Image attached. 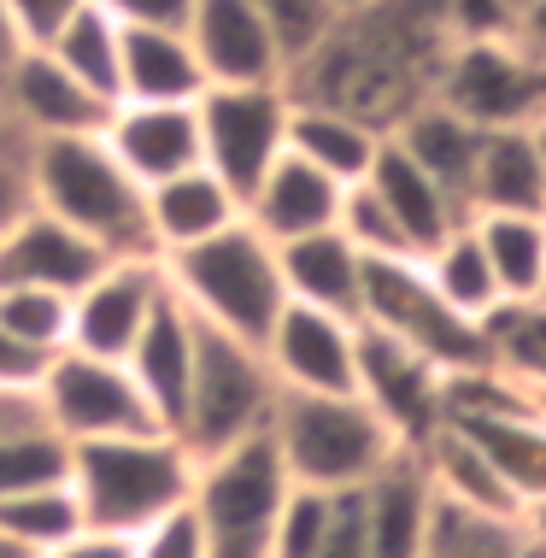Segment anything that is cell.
I'll return each mask as SVG.
<instances>
[{"instance_id":"1","label":"cell","mask_w":546,"mask_h":558,"mask_svg":"<svg viewBox=\"0 0 546 558\" xmlns=\"http://www.w3.org/2000/svg\"><path fill=\"white\" fill-rule=\"evenodd\" d=\"M447 48L441 0H364L329 24V36L282 83L294 100L353 112L388 135L417 100L435 95Z\"/></svg>"},{"instance_id":"2","label":"cell","mask_w":546,"mask_h":558,"mask_svg":"<svg viewBox=\"0 0 546 558\" xmlns=\"http://www.w3.org/2000/svg\"><path fill=\"white\" fill-rule=\"evenodd\" d=\"M194 471H201V459L171 429H147V435H112V441L71 447L65 476H71V494H77L88 530L135 541L142 530H154L159 518L189 506Z\"/></svg>"},{"instance_id":"3","label":"cell","mask_w":546,"mask_h":558,"mask_svg":"<svg viewBox=\"0 0 546 558\" xmlns=\"http://www.w3.org/2000/svg\"><path fill=\"white\" fill-rule=\"evenodd\" d=\"M29 201L48 218L71 223L77 235H88L106 259L154 253L142 183L112 159V147L100 142V130L29 142Z\"/></svg>"},{"instance_id":"4","label":"cell","mask_w":546,"mask_h":558,"mask_svg":"<svg viewBox=\"0 0 546 558\" xmlns=\"http://www.w3.org/2000/svg\"><path fill=\"white\" fill-rule=\"evenodd\" d=\"M165 289H171L182 306H189L194 324L223 329L235 341H265V329L277 324V312L288 306L282 294V270H277V241H265L247 223H230V230L194 241L182 253H165Z\"/></svg>"},{"instance_id":"5","label":"cell","mask_w":546,"mask_h":558,"mask_svg":"<svg viewBox=\"0 0 546 558\" xmlns=\"http://www.w3.org/2000/svg\"><path fill=\"white\" fill-rule=\"evenodd\" d=\"M265 435L277 447L288 482L324 494L364 488L400 452L388 424L359 395H282Z\"/></svg>"},{"instance_id":"6","label":"cell","mask_w":546,"mask_h":558,"mask_svg":"<svg viewBox=\"0 0 546 558\" xmlns=\"http://www.w3.org/2000/svg\"><path fill=\"white\" fill-rule=\"evenodd\" d=\"M282 388L270 376L265 353L253 341H235L223 329H194V383H189V405L177 417V441L194 459H211L223 447H241L253 435L270 429Z\"/></svg>"},{"instance_id":"7","label":"cell","mask_w":546,"mask_h":558,"mask_svg":"<svg viewBox=\"0 0 546 558\" xmlns=\"http://www.w3.org/2000/svg\"><path fill=\"white\" fill-rule=\"evenodd\" d=\"M288 500V471L270 435L223 447L194 471L189 511L206 535V558H270V530Z\"/></svg>"},{"instance_id":"8","label":"cell","mask_w":546,"mask_h":558,"mask_svg":"<svg viewBox=\"0 0 546 558\" xmlns=\"http://www.w3.org/2000/svg\"><path fill=\"white\" fill-rule=\"evenodd\" d=\"M359 324L388 329L405 347H417L423 359H435L441 371H470L488 365V341L482 324L452 312L435 282L423 277V259L412 253H383V259H364V294H359Z\"/></svg>"},{"instance_id":"9","label":"cell","mask_w":546,"mask_h":558,"mask_svg":"<svg viewBox=\"0 0 546 558\" xmlns=\"http://www.w3.org/2000/svg\"><path fill=\"white\" fill-rule=\"evenodd\" d=\"M288 83H235L206 88L194 100L201 118V165L247 206L259 177L288 154Z\"/></svg>"},{"instance_id":"10","label":"cell","mask_w":546,"mask_h":558,"mask_svg":"<svg viewBox=\"0 0 546 558\" xmlns=\"http://www.w3.org/2000/svg\"><path fill=\"white\" fill-rule=\"evenodd\" d=\"M36 405H41V424L65 447L165 429L154 417V405H147V395L135 388L124 359H95V353H77V347H65L48 365V376L36 388Z\"/></svg>"},{"instance_id":"11","label":"cell","mask_w":546,"mask_h":558,"mask_svg":"<svg viewBox=\"0 0 546 558\" xmlns=\"http://www.w3.org/2000/svg\"><path fill=\"white\" fill-rule=\"evenodd\" d=\"M435 100L476 130H518L546 112V71L518 41H452Z\"/></svg>"},{"instance_id":"12","label":"cell","mask_w":546,"mask_h":558,"mask_svg":"<svg viewBox=\"0 0 546 558\" xmlns=\"http://www.w3.org/2000/svg\"><path fill=\"white\" fill-rule=\"evenodd\" d=\"M441 383L447 371L435 359H423L417 347H405L388 329L359 324V365H353V395L388 424V435L405 452H417L441 429Z\"/></svg>"},{"instance_id":"13","label":"cell","mask_w":546,"mask_h":558,"mask_svg":"<svg viewBox=\"0 0 546 558\" xmlns=\"http://www.w3.org/2000/svg\"><path fill=\"white\" fill-rule=\"evenodd\" d=\"M165 300V265L159 253H130V259H106L95 277L71 294V341L77 353L95 359H130L142 324L154 318Z\"/></svg>"},{"instance_id":"14","label":"cell","mask_w":546,"mask_h":558,"mask_svg":"<svg viewBox=\"0 0 546 558\" xmlns=\"http://www.w3.org/2000/svg\"><path fill=\"white\" fill-rule=\"evenodd\" d=\"M282 395H353L359 365V318H336L317 306H288L259 341Z\"/></svg>"},{"instance_id":"15","label":"cell","mask_w":546,"mask_h":558,"mask_svg":"<svg viewBox=\"0 0 546 558\" xmlns=\"http://www.w3.org/2000/svg\"><path fill=\"white\" fill-rule=\"evenodd\" d=\"M0 107H7V118L29 142H48V135H95L106 124V112H112L48 48H24L0 71Z\"/></svg>"},{"instance_id":"16","label":"cell","mask_w":546,"mask_h":558,"mask_svg":"<svg viewBox=\"0 0 546 558\" xmlns=\"http://www.w3.org/2000/svg\"><path fill=\"white\" fill-rule=\"evenodd\" d=\"M189 41L201 59L211 88H235V83H282V53L270 41V29L259 19L253 0H194L189 12Z\"/></svg>"},{"instance_id":"17","label":"cell","mask_w":546,"mask_h":558,"mask_svg":"<svg viewBox=\"0 0 546 558\" xmlns=\"http://www.w3.org/2000/svg\"><path fill=\"white\" fill-rule=\"evenodd\" d=\"M100 142L142 189L201 165V118L194 107H154V100H112Z\"/></svg>"},{"instance_id":"18","label":"cell","mask_w":546,"mask_h":558,"mask_svg":"<svg viewBox=\"0 0 546 558\" xmlns=\"http://www.w3.org/2000/svg\"><path fill=\"white\" fill-rule=\"evenodd\" d=\"M364 547L371 558H423V530H429L435 482L423 471V452H393L364 488H353Z\"/></svg>"},{"instance_id":"19","label":"cell","mask_w":546,"mask_h":558,"mask_svg":"<svg viewBox=\"0 0 546 558\" xmlns=\"http://www.w3.org/2000/svg\"><path fill=\"white\" fill-rule=\"evenodd\" d=\"M364 189L383 201V213L393 218V230H400V241H405V253H412V259L435 253L452 230H464V223H470V206L459 201V194H447L429 171H423V165L405 159L388 135H383V154H376Z\"/></svg>"},{"instance_id":"20","label":"cell","mask_w":546,"mask_h":558,"mask_svg":"<svg viewBox=\"0 0 546 558\" xmlns=\"http://www.w3.org/2000/svg\"><path fill=\"white\" fill-rule=\"evenodd\" d=\"M106 265V253L88 235H77L71 223L48 218L41 206L12 223L0 235V282H24V289H53V294H77L88 277Z\"/></svg>"},{"instance_id":"21","label":"cell","mask_w":546,"mask_h":558,"mask_svg":"<svg viewBox=\"0 0 546 558\" xmlns=\"http://www.w3.org/2000/svg\"><path fill=\"white\" fill-rule=\"evenodd\" d=\"M341 201L347 189L336 177H324L317 165H306L300 154H282L270 171L259 177V189L247 194V223L259 230L265 241H300V235H317V230H336L341 223Z\"/></svg>"},{"instance_id":"22","label":"cell","mask_w":546,"mask_h":558,"mask_svg":"<svg viewBox=\"0 0 546 558\" xmlns=\"http://www.w3.org/2000/svg\"><path fill=\"white\" fill-rule=\"evenodd\" d=\"M194 324L189 318V306L165 289V300L154 306V318L142 324V336H135L130 347V376H135V388L147 395V405H154V417L165 429H177V417H182V405H189V383H194Z\"/></svg>"},{"instance_id":"23","label":"cell","mask_w":546,"mask_h":558,"mask_svg":"<svg viewBox=\"0 0 546 558\" xmlns=\"http://www.w3.org/2000/svg\"><path fill=\"white\" fill-rule=\"evenodd\" d=\"M282 270V294L294 306H317L336 318H359V294H364V253L341 230H317L300 241L277 247Z\"/></svg>"},{"instance_id":"24","label":"cell","mask_w":546,"mask_h":558,"mask_svg":"<svg viewBox=\"0 0 546 558\" xmlns=\"http://www.w3.org/2000/svg\"><path fill=\"white\" fill-rule=\"evenodd\" d=\"M142 201H147V235H154L159 259L165 253L194 247V241H206L218 230H230V223H241V201L206 171V165H189V171L142 189Z\"/></svg>"},{"instance_id":"25","label":"cell","mask_w":546,"mask_h":558,"mask_svg":"<svg viewBox=\"0 0 546 558\" xmlns=\"http://www.w3.org/2000/svg\"><path fill=\"white\" fill-rule=\"evenodd\" d=\"M206 71L194 59L189 29H124L118 48V100H154V107H194L206 95Z\"/></svg>"},{"instance_id":"26","label":"cell","mask_w":546,"mask_h":558,"mask_svg":"<svg viewBox=\"0 0 546 558\" xmlns=\"http://www.w3.org/2000/svg\"><path fill=\"white\" fill-rule=\"evenodd\" d=\"M476 213H546V171L535 124L482 130L476 165H470V218Z\"/></svg>"},{"instance_id":"27","label":"cell","mask_w":546,"mask_h":558,"mask_svg":"<svg viewBox=\"0 0 546 558\" xmlns=\"http://www.w3.org/2000/svg\"><path fill=\"white\" fill-rule=\"evenodd\" d=\"M288 154H300L324 177H336L341 189H353V183L371 177L376 154H383V130L364 124V118H353V112L317 107V100H294V107H288Z\"/></svg>"},{"instance_id":"28","label":"cell","mask_w":546,"mask_h":558,"mask_svg":"<svg viewBox=\"0 0 546 558\" xmlns=\"http://www.w3.org/2000/svg\"><path fill=\"white\" fill-rule=\"evenodd\" d=\"M388 142L412 165H423L447 194H459V201L470 206V165H476V142H482L476 124H464L459 112H447L441 100L429 95L388 130Z\"/></svg>"},{"instance_id":"29","label":"cell","mask_w":546,"mask_h":558,"mask_svg":"<svg viewBox=\"0 0 546 558\" xmlns=\"http://www.w3.org/2000/svg\"><path fill=\"white\" fill-rule=\"evenodd\" d=\"M447 429H459L506 476V488L523 506L535 494H546V424L535 405H511V412H494V417H464V424H447Z\"/></svg>"},{"instance_id":"30","label":"cell","mask_w":546,"mask_h":558,"mask_svg":"<svg viewBox=\"0 0 546 558\" xmlns=\"http://www.w3.org/2000/svg\"><path fill=\"white\" fill-rule=\"evenodd\" d=\"M499 300H541L546 294V213H476L470 218Z\"/></svg>"},{"instance_id":"31","label":"cell","mask_w":546,"mask_h":558,"mask_svg":"<svg viewBox=\"0 0 546 558\" xmlns=\"http://www.w3.org/2000/svg\"><path fill=\"white\" fill-rule=\"evenodd\" d=\"M417 452H423V471H429L441 500H459V506H476V511H499V518H523V500L506 488V476H499L459 429L441 424Z\"/></svg>"},{"instance_id":"32","label":"cell","mask_w":546,"mask_h":558,"mask_svg":"<svg viewBox=\"0 0 546 558\" xmlns=\"http://www.w3.org/2000/svg\"><path fill=\"white\" fill-rule=\"evenodd\" d=\"M523 518H499L435 494L429 530H423V558H518L523 547Z\"/></svg>"},{"instance_id":"33","label":"cell","mask_w":546,"mask_h":558,"mask_svg":"<svg viewBox=\"0 0 546 558\" xmlns=\"http://www.w3.org/2000/svg\"><path fill=\"white\" fill-rule=\"evenodd\" d=\"M118 48H124V24H118L100 0H88L77 19L48 41V53L88 88V95H100L106 107L118 100Z\"/></svg>"},{"instance_id":"34","label":"cell","mask_w":546,"mask_h":558,"mask_svg":"<svg viewBox=\"0 0 546 558\" xmlns=\"http://www.w3.org/2000/svg\"><path fill=\"white\" fill-rule=\"evenodd\" d=\"M77 530H88V523H83L77 494H71V476L41 482V488H24V494H12V500H0V535H7L24 558L53 553L59 541H71Z\"/></svg>"},{"instance_id":"35","label":"cell","mask_w":546,"mask_h":558,"mask_svg":"<svg viewBox=\"0 0 546 558\" xmlns=\"http://www.w3.org/2000/svg\"><path fill=\"white\" fill-rule=\"evenodd\" d=\"M423 277L435 282V294L447 300L452 312H464V318H488V312L499 306V282L488 270V253H482L476 230H452L435 253H423Z\"/></svg>"},{"instance_id":"36","label":"cell","mask_w":546,"mask_h":558,"mask_svg":"<svg viewBox=\"0 0 546 558\" xmlns=\"http://www.w3.org/2000/svg\"><path fill=\"white\" fill-rule=\"evenodd\" d=\"M488 359L523 388H546V300H499L482 318Z\"/></svg>"},{"instance_id":"37","label":"cell","mask_w":546,"mask_h":558,"mask_svg":"<svg viewBox=\"0 0 546 558\" xmlns=\"http://www.w3.org/2000/svg\"><path fill=\"white\" fill-rule=\"evenodd\" d=\"M0 329L29 341V347H41V353H65V341H71V294L0 282Z\"/></svg>"},{"instance_id":"38","label":"cell","mask_w":546,"mask_h":558,"mask_svg":"<svg viewBox=\"0 0 546 558\" xmlns=\"http://www.w3.org/2000/svg\"><path fill=\"white\" fill-rule=\"evenodd\" d=\"M65 471H71V447L48 424L0 435V500H12L24 488H41V482H59Z\"/></svg>"},{"instance_id":"39","label":"cell","mask_w":546,"mask_h":558,"mask_svg":"<svg viewBox=\"0 0 546 558\" xmlns=\"http://www.w3.org/2000/svg\"><path fill=\"white\" fill-rule=\"evenodd\" d=\"M259 7V19L270 29V41H277L282 53V71H294L300 59H306L317 41L329 36V24L341 19L336 0H253Z\"/></svg>"},{"instance_id":"40","label":"cell","mask_w":546,"mask_h":558,"mask_svg":"<svg viewBox=\"0 0 546 558\" xmlns=\"http://www.w3.org/2000/svg\"><path fill=\"white\" fill-rule=\"evenodd\" d=\"M336 500H341V494H324V488H300V482H288V500H282V511H277V530H270V558H312L317 541L329 535Z\"/></svg>"},{"instance_id":"41","label":"cell","mask_w":546,"mask_h":558,"mask_svg":"<svg viewBox=\"0 0 546 558\" xmlns=\"http://www.w3.org/2000/svg\"><path fill=\"white\" fill-rule=\"evenodd\" d=\"M130 558H206V535H201V523H194V511L182 506L171 518H159L154 530L135 535Z\"/></svg>"},{"instance_id":"42","label":"cell","mask_w":546,"mask_h":558,"mask_svg":"<svg viewBox=\"0 0 546 558\" xmlns=\"http://www.w3.org/2000/svg\"><path fill=\"white\" fill-rule=\"evenodd\" d=\"M441 19L452 41H511V29H518V19L499 0H441Z\"/></svg>"},{"instance_id":"43","label":"cell","mask_w":546,"mask_h":558,"mask_svg":"<svg viewBox=\"0 0 546 558\" xmlns=\"http://www.w3.org/2000/svg\"><path fill=\"white\" fill-rule=\"evenodd\" d=\"M83 7H88V0H7V12H12V24H19L24 48H48V41L77 19Z\"/></svg>"},{"instance_id":"44","label":"cell","mask_w":546,"mask_h":558,"mask_svg":"<svg viewBox=\"0 0 546 558\" xmlns=\"http://www.w3.org/2000/svg\"><path fill=\"white\" fill-rule=\"evenodd\" d=\"M53 359L59 353H41V347H29V341L0 329V395H36Z\"/></svg>"},{"instance_id":"45","label":"cell","mask_w":546,"mask_h":558,"mask_svg":"<svg viewBox=\"0 0 546 558\" xmlns=\"http://www.w3.org/2000/svg\"><path fill=\"white\" fill-rule=\"evenodd\" d=\"M29 142H7L0 147V235L29 213Z\"/></svg>"},{"instance_id":"46","label":"cell","mask_w":546,"mask_h":558,"mask_svg":"<svg viewBox=\"0 0 546 558\" xmlns=\"http://www.w3.org/2000/svg\"><path fill=\"white\" fill-rule=\"evenodd\" d=\"M124 29H189L194 0H100Z\"/></svg>"},{"instance_id":"47","label":"cell","mask_w":546,"mask_h":558,"mask_svg":"<svg viewBox=\"0 0 546 558\" xmlns=\"http://www.w3.org/2000/svg\"><path fill=\"white\" fill-rule=\"evenodd\" d=\"M312 558H371V547H364V523H359V506L353 494H341L336 500V518H329V535L317 541Z\"/></svg>"},{"instance_id":"48","label":"cell","mask_w":546,"mask_h":558,"mask_svg":"<svg viewBox=\"0 0 546 558\" xmlns=\"http://www.w3.org/2000/svg\"><path fill=\"white\" fill-rule=\"evenodd\" d=\"M41 558H130V541L106 535V530H77L71 541H59V547L41 553Z\"/></svg>"},{"instance_id":"49","label":"cell","mask_w":546,"mask_h":558,"mask_svg":"<svg viewBox=\"0 0 546 558\" xmlns=\"http://www.w3.org/2000/svg\"><path fill=\"white\" fill-rule=\"evenodd\" d=\"M511 41H518V48L546 71V0H535V7L523 12V19H518V36H511Z\"/></svg>"},{"instance_id":"50","label":"cell","mask_w":546,"mask_h":558,"mask_svg":"<svg viewBox=\"0 0 546 558\" xmlns=\"http://www.w3.org/2000/svg\"><path fill=\"white\" fill-rule=\"evenodd\" d=\"M29 424H41V405H36V395H0V435L29 429Z\"/></svg>"},{"instance_id":"51","label":"cell","mask_w":546,"mask_h":558,"mask_svg":"<svg viewBox=\"0 0 546 558\" xmlns=\"http://www.w3.org/2000/svg\"><path fill=\"white\" fill-rule=\"evenodd\" d=\"M24 53V36H19V24H12V12H7V0H0V71L12 65V59Z\"/></svg>"},{"instance_id":"52","label":"cell","mask_w":546,"mask_h":558,"mask_svg":"<svg viewBox=\"0 0 546 558\" xmlns=\"http://www.w3.org/2000/svg\"><path fill=\"white\" fill-rule=\"evenodd\" d=\"M523 535H529V541H541V547H546V494H535V500L523 506Z\"/></svg>"},{"instance_id":"53","label":"cell","mask_w":546,"mask_h":558,"mask_svg":"<svg viewBox=\"0 0 546 558\" xmlns=\"http://www.w3.org/2000/svg\"><path fill=\"white\" fill-rule=\"evenodd\" d=\"M499 7H506V12H511V19H523V12H529V7H535V0H499ZM511 36H518V29H511Z\"/></svg>"},{"instance_id":"54","label":"cell","mask_w":546,"mask_h":558,"mask_svg":"<svg viewBox=\"0 0 546 558\" xmlns=\"http://www.w3.org/2000/svg\"><path fill=\"white\" fill-rule=\"evenodd\" d=\"M535 147H541V171H546V112L535 118Z\"/></svg>"},{"instance_id":"55","label":"cell","mask_w":546,"mask_h":558,"mask_svg":"<svg viewBox=\"0 0 546 558\" xmlns=\"http://www.w3.org/2000/svg\"><path fill=\"white\" fill-rule=\"evenodd\" d=\"M529 405L541 412V424H546V388H529Z\"/></svg>"},{"instance_id":"56","label":"cell","mask_w":546,"mask_h":558,"mask_svg":"<svg viewBox=\"0 0 546 558\" xmlns=\"http://www.w3.org/2000/svg\"><path fill=\"white\" fill-rule=\"evenodd\" d=\"M518 558H546V547H541V541H523V547H518Z\"/></svg>"},{"instance_id":"57","label":"cell","mask_w":546,"mask_h":558,"mask_svg":"<svg viewBox=\"0 0 546 558\" xmlns=\"http://www.w3.org/2000/svg\"><path fill=\"white\" fill-rule=\"evenodd\" d=\"M0 558H24V553H19V547H12V541H7V535H0Z\"/></svg>"},{"instance_id":"58","label":"cell","mask_w":546,"mask_h":558,"mask_svg":"<svg viewBox=\"0 0 546 558\" xmlns=\"http://www.w3.org/2000/svg\"><path fill=\"white\" fill-rule=\"evenodd\" d=\"M336 7H341V12H347V7H364V0H336Z\"/></svg>"},{"instance_id":"59","label":"cell","mask_w":546,"mask_h":558,"mask_svg":"<svg viewBox=\"0 0 546 558\" xmlns=\"http://www.w3.org/2000/svg\"><path fill=\"white\" fill-rule=\"evenodd\" d=\"M541 300H546V294H541Z\"/></svg>"}]
</instances>
